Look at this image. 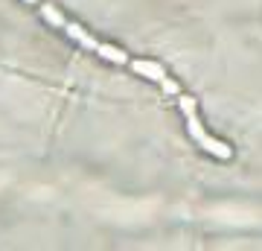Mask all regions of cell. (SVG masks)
Here are the masks:
<instances>
[{"label": "cell", "mask_w": 262, "mask_h": 251, "mask_svg": "<svg viewBox=\"0 0 262 251\" xmlns=\"http://www.w3.org/2000/svg\"><path fill=\"white\" fill-rule=\"evenodd\" d=\"M178 105H181V111H184V117H187L189 138L195 140L198 146L207 149V152H210V155H215V158H230V155H233L227 143L210 138V131L204 129V123H201V117H198V108H195V100H192V96H187V93H178Z\"/></svg>", "instance_id": "cell-1"}, {"label": "cell", "mask_w": 262, "mask_h": 251, "mask_svg": "<svg viewBox=\"0 0 262 251\" xmlns=\"http://www.w3.org/2000/svg\"><path fill=\"white\" fill-rule=\"evenodd\" d=\"M131 67L137 70L140 76H146V79H151V82H158L160 88L166 93H175L178 96V82H172L166 76V70H163V65H158V62H146V59H131Z\"/></svg>", "instance_id": "cell-2"}]
</instances>
